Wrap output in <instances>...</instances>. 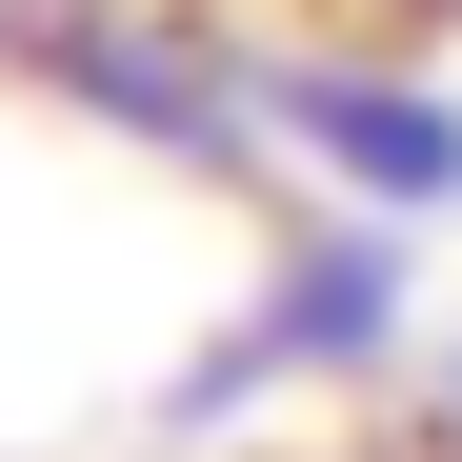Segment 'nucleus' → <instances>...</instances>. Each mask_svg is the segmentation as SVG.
I'll list each match as a JSON object with an SVG mask.
<instances>
[{
  "instance_id": "1",
  "label": "nucleus",
  "mask_w": 462,
  "mask_h": 462,
  "mask_svg": "<svg viewBox=\"0 0 462 462\" xmlns=\"http://www.w3.org/2000/svg\"><path fill=\"white\" fill-rule=\"evenodd\" d=\"M0 60H21L60 121L141 141L162 181H262V60L201 41V21H162V0H21Z\"/></svg>"
},
{
  "instance_id": "2",
  "label": "nucleus",
  "mask_w": 462,
  "mask_h": 462,
  "mask_svg": "<svg viewBox=\"0 0 462 462\" xmlns=\"http://www.w3.org/2000/svg\"><path fill=\"white\" fill-rule=\"evenodd\" d=\"M402 322H422L402 301V221H301V242L242 282V322L181 362V422H242V402H282V382H382Z\"/></svg>"
},
{
  "instance_id": "3",
  "label": "nucleus",
  "mask_w": 462,
  "mask_h": 462,
  "mask_svg": "<svg viewBox=\"0 0 462 462\" xmlns=\"http://www.w3.org/2000/svg\"><path fill=\"white\" fill-rule=\"evenodd\" d=\"M262 60V141L322 162L342 221H462V101L442 81H382V60H322V41H242Z\"/></svg>"
},
{
  "instance_id": "4",
  "label": "nucleus",
  "mask_w": 462,
  "mask_h": 462,
  "mask_svg": "<svg viewBox=\"0 0 462 462\" xmlns=\"http://www.w3.org/2000/svg\"><path fill=\"white\" fill-rule=\"evenodd\" d=\"M442 422H462V362H442Z\"/></svg>"
}]
</instances>
